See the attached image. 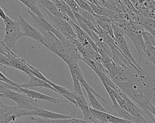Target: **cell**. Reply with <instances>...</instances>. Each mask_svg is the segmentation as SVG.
Returning a JSON list of instances; mask_svg holds the SVG:
<instances>
[{
    "instance_id": "obj_29",
    "label": "cell",
    "mask_w": 155,
    "mask_h": 123,
    "mask_svg": "<svg viewBox=\"0 0 155 123\" xmlns=\"http://www.w3.org/2000/svg\"><path fill=\"white\" fill-rule=\"evenodd\" d=\"M2 88L10 89L13 90L18 92H21V89H20V87L15 86L13 85L10 84L8 83H5L4 81H2L0 80V89H2Z\"/></svg>"
},
{
    "instance_id": "obj_10",
    "label": "cell",
    "mask_w": 155,
    "mask_h": 123,
    "mask_svg": "<svg viewBox=\"0 0 155 123\" xmlns=\"http://www.w3.org/2000/svg\"><path fill=\"white\" fill-rule=\"evenodd\" d=\"M27 11L32 18L34 27L36 28L38 30H44L51 32L57 38H58L60 40H64L66 38L62 35V34L57 28H56L51 24H50L45 19V17H42L38 16L36 14H33L28 9Z\"/></svg>"
},
{
    "instance_id": "obj_28",
    "label": "cell",
    "mask_w": 155,
    "mask_h": 123,
    "mask_svg": "<svg viewBox=\"0 0 155 123\" xmlns=\"http://www.w3.org/2000/svg\"><path fill=\"white\" fill-rule=\"evenodd\" d=\"M74 13H78L80 7L74 0H63Z\"/></svg>"
},
{
    "instance_id": "obj_33",
    "label": "cell",
    "mask_w": 155,
    "mask_h": 123,
    "mask_svg": "<svg viewBox=\"0 0 155 123\" xmlns=\"http://www.w3.org/2000/svg\"><path fill=\"white\" fill-rule=\"evenodd\" d=\"M7 16V15L5 14L4 10L0 7V18H1L4 20L6 18Z\"/></svg>"
},
{
    "instance_id": "obj_4",
    "label": "cell",
    "mask_w": 155,
    "mask_h": 123,
    "mask_svg": "<svg viewBox=\"0 0 155 123\" xmlns=\"http://www.w3.org/2000/svg\"><path fill=\"white\" fill-rule=\"evenodd\" d=\"M143 31H145L144 29L140 24L130 21L129 22L127 30L125 33V35H127L130 39L137 49L139 56L138 64L139 65L142 59L145 57V46L142 36V33Z\"/></svg>"
},
{
    "instance_id": "obj_5",
    "label": "cell",
    "mask_w": 155,
    "mask_h": 123,
    "mask_svg": "<svg viewBox=\"0 0 155 123\" xmlns=\"http://www.w3.org/2000/svg\"><path fill=\"white\" fill-rule=\"evenodd\" d=\"M0 97L10 99L15 102L19 107L28 111H31L34 107L31 104V99L27 95L10 89H0Z\"/></svg>"
},
{
    "instance_id": "obj_18",
    "label": "cell",
    "mask_w": 155,
    "mask_h": 123,
    "mask_svg": "<svg viewBox=\"0 0 155 123\" xmlns=\"http://www.w3.org/2000/svg\"><path fill=\"white\" fill-rule=\"evenodd\" d=\"M29 77H30L29 81L26 83L19 84V87L22 88H25V89H30L33 87H44V88L50 89L56 92L55 89L45 81L42 79H40L33 75H30Z\"/></svg>"
},
{
    "instance_id": "obj_13",
    "label": "cell",
    "mask_w": 155,
    "mask_h": 123,
    "mask_svg": "<svg viewBox=\"0 0 155 123\" xmlns=\"http://www.w3.org/2000/svg\"><path fill=\"white\" fill-rule=\"evenodd\" d=\"M29 116H36L39 118L50 119H65L71 118H76L75 115H65L53 112L43 108L33 107V109L30 111Z\"/></svg>"
},
{
    "instance_id": "obj_9",
    "label": "cell",
    "mask_w": 155,
    "mask_h": 123,
    "mask_svg": "<svg viewBox=\"0 0 155 123\" xmlns=\"http://www.w3.org/2000/svg\"><path fill=\"white\" fill-rule=\"evenodd\" d=\"M47 14L48 15L49 17L51 19L52 22V25L57 28L62 34V35L68 39L71 40L73 41L76 40V36L75 32L70 25V24L62 19H60L56 16H53L50 13H49L47 10L44 9Z\"/></svg>"
},
{
    "instance_id": "obj_30",
    "label": "cell",
    "mask_w": 155,
    "mask_h": 123,
    "mask_svg": "<svg viewBox=\"0 0 155 123\" xmlns=\"http://www.w3.org/2000/svg\"><path fill=\"white\" fill-rule=\"evenodd\" d=\"M0 66L4 67L5 68L7 66L12 67L6 55L4 54H0Z\"/></svg>"
},
{
    "instance_id": "obj_15",
    "label": "cell",
    "mask_w": 155,
    "mask_h": 123,
    "mask_svg": "<svg viewBox=\"0 0 155 123\" xmlns=\"http://www.w3.org/2000/svg\"><path fill=\"white\" fill-rule=\"evenodd\" d=\"M90 109L94 117L99 122H109L111 123H134L130 121L117 117L115 115H111L110 113L94 110L90 107Z\"/></svg>"
},
{
    "instance_id": "obj_26",
    "label": "cell",
    "mask_w": 155,
    "mask_h": 123,
    "mask_svg": "<svg viewBox=\"0 0 155 123\" xmlns=\"http://www.w3.org/2000/svg\"><path fill=\"white\" fill-rule=\"evenodd\" d=\"M84 116V120L87 121V122H94V123H98L99 121L97 120L94 116L93 115L92 113L91 112V110L90 109L89 105L87 106H84L79 107Z\"/></svg>"
},
{
    "instance_id": "obj_3",
    "label": "cell",
    "mask_w": 155,
    "mask_h": 123,
    "mask_svg": "<svg viewBox=\"0 0 155 123\" xmlns=\"http://www.w3.org/2000/svg\"><path fill=\"white\" fill-rule=\"evenodd\" d=\"M3 22L5 25V34L2 41L10 51L17 54L16 48V42L23 36L20 29L19 20H15L7 16Z\"/></svg>"
},
{
    "instance_id": "obj_21",
    "label": "cell",
    "mask_w": 155,
    "mask_h": 123,
    "mask_svg": "<svg viewBox=\"0 0 155 123\" xmlns=\"http://www.w3.org/2000/svg\"><path fill=\"white\" fill-rule=\"evenodd\" d=\"M48 84H50L55 89V91L56 93H59V95L64 96L65 98L67 99L69 102H71L76 107H77L76 102L74 100V93L73 91H71V90L67 89L65 87L56 84L54 83L53 82H52L51 81H50Z\"/></svg>"
},
{
    "instance_id": "obj_37",
    "label": "cell",
    "mask_w": 155,
    "mask_h": 123,
    "mask_svg": "<svg viewBox=\"0 0 155 123\" xmlns=\"http://www.w3.org/2000/svg\"><path fill=\"white\" fill-rule=\"evenodd\" d=\"M59 1H64L63 0H59Z\"/></svg>"
},
{
    "instance_id": "obj_36",
    "label": "cell",
    "mask_w": 155,
    "mask_h": 123,
    "mask_svg": "<svg viewBox=\"0 0 155 123\" xmlns=\"http://www.w3.org/2000/svg\"><path fill=\"white\" fill-rule=\"evenodd\" d=\"M87 123H94V122H87Z\"/></svg>"
},
{
    "instance_id": "obj_17",
    "label": "cell",
    "mask_w": 155,
    "mask_h": 123,
    "mask_svg": "<svg viewBox=\"0 0 155 123\" xmlns=\"http://www.w3.org/2000/svg\"><path fill=\"white\" fill-rule=\"evenodd\" d=\"M37 1L39 7H41L43 9L47 10L53 16L65 20L68 22L71 20L67 16L61 13L50 0H37Z\"/></svg>"
},
{
    "instance_id": "obj_32",
    "label": "cell",
    "mask_w": 155,
    "mask_h": 123,
    "mask_svg": "<svg viewBox=\"0 0 155 123\" xmlns=\"http://www.w3.org/2000/svg\"><path fill=\"white\" fill-rule=\"evenodd\" d=\"M10 50L7 48L5 44L2 41V39H0V54H7Z\"/></svg>"
},
{
    "instance_id": "obj_31",
    "label": "cell",
    "mask_w": 155,
    "mask_h": 123,
    "mask_svg": "<svg viewBox=\"0 0 155 123\" xmlns=\"http://www.w3.org/2000/svg\"><path fill=\"white\" fill-rule=\"evenodd\" d=\"M0 77L2 79V81L7 83H8L10 84H12V85H13L15 86H17V87H19V84L18 83H16L14 81H13L12 80H11L10 78H8V77H7L1 71H0Z\"/></svg>"
},
{
    "instance_id": "obj_20",
    "label": "cell",
    "mask_w": 155,
    "mask_h": 123,
    "mask_svg": "<svg viewBox=\"0 0 155 123\" xmlns=\"http://www.w3.org/2000/svg\"><path fill=\"white\" fill-rule=\"evenodd\" d=\"M94 16L96 20L98 26L114 40L113 31V22L111 20L105 16L94 14Z\"/></svg>"
},
{
    "instance_id": "obj_1",
    "label": "cell",
    "mask_w": 155,
    "mask_h": 123,
    "mask_svg": "<svg viewBox=\"0 0 155 123\" xmlns=\"http://www.w3.org/2000/svg\"><path fill=\"white\" fill-rule=\"evenodd\" d=\"M42 34L45 47L59 57L68 66L78 64L82 56L78 51L74 41L65 38L60 40L51 32L38 30Z\"/></svg>"
},
{
    "instance_id": "obj_6",
    "label": "cell",
    "mask_w": 155,
    "mask_h": 123,
    "mask_svg": "<svg viewBox=\"0 0 155 123\" xmlns=\"http://www.w3.org/2000/svg\"><path fill=\"white\" fill-rule=\"evenodd\" d=\"M113 31L114 38V41L116 46L120 50V51L124 54V55L135 66L140 69H142L140 67V65L134 58L133 56L131 54V52L128 48L127 41L124 37V33L118 27H117L113 22Z\"/></svg>"
},
{
    "instance_id": "obj_27",
    "label": "cell",
    "mask_w": 155,
    "mask_h": 123,
    "mask_svg": "<svg viewBox=\"0 0 155 123\" xmlns=\"http://www.w3.org/2000/svg\"><path fill=\"white\" fill-rule=\"evenodd\" d=\"M78 4V6L82 10L87 11V12L94 14V13L91 8V6L89 4V2L86 0H74Z\"/></svg>"
},
{
    "instance_id": "obj_22",
    "label": "cell",
    "mask_w": 155,
    "mask_h": 123,
    "mask_svg": "<svg viewBox=\"0 0 155 123\" xmlns=\"http://www.w3.org/2000/svg\"><path fill=\"white\" fill-rule=\"evenodd\" d=\"M57 7V8L64 14L67 16L70 20L73 22L76 23V18L73 11L65 3L64 1H61L59 0H50Z\"/></svg>"
},
{
    "instance_id": "obj_35",
    "label": "cell",
    "mask_w": 155,
    "mask_h": 123,
    "mask_svg": "<svg viewBox=\"0 0 155 123\" xmlns=\"http://www.w3.org/2000/svg\"><path fill=\"white\" fill-rule=\"evenodd\" d=\"M101 123H111V122H101Z\"/></svg>"
},
{
    "instance_id": "obj_25",
    "label": "cell",
    "mask_w": 155,
    "mask_h": 123,
    "mask_svg": "<svg viewBox=\"0 0 155 123\" xmlns=\"http://www.w3.org/2000/svg\"><path fill=\"white\" fill-rule=\"evenodd\" d=\"M91 8L94 13V14H97V15H101V16H107V17H110L111 13L112 12L111 10H108V8L101 6L98 4H92L91 2H89Z\"/></svg>"
},
{
    "instance_id": "obj_16",
    "label": "cell",
    "mask_w": 155,
    "mask_h": 123,
    "mask_svg": "<svg viewBox=\"0 0 155 123\" xmlns=\"http://www.w3.org/2000/svg\"><path fill=\"white\" fill-rule=\"evenodd\" d=\"M20 89H21V91L22 93H25L31 99L44 100V101H48L51 103H59V102L67 103L68 102V101L62 100V99H58V98H54L52 96H50L48 95H47L45 94L37 92L36 90H31L30 89H25V88H22L20 87Z\"/></svg>"
},
{
    "instance_id": "obj_2",
    "label": "cell",
    "mask_w": 155,
    "mask_h": 123,
    "mask_svg": "<svg viewBox=\"0 0 155 123\" xmlns=\"http://www.w3.org/2000/svg\"><path fill=\"white\" fill-rule=\"evenodd\" d=\"M121 92L127 95L133 102L140 107L147 115L155 123L154 104L143 94L138 84L133 80L122 83H114Z\"/></svg>"
},
{
    "instance_id": "obj_12",
    "label": "cell",
    "mask_w": 155,
    "mask_h": 123,
    "mask_svg": "<svg viewBox=\"0 0 155 123\" xmlns=\"http://www.w3.org/2000/svg\"><path fill=\"white\" fill-rule=\"evenodd\" d=\"M5 55L10 63L12 68L21 71L28 77L31 75V65L28 64L25 59L19 57L17 54L13 52L12 51H9Z\"/></svg>"
},
{
    "instance_id": "obj_11",
    "label": "cell",
    "mask_w": 155,
    "mask_h": 123,
    "mask_svg": "<svg viewBox=\"0 0 155 123\" xmlns=\"http://www.w3.org/2000/svg\"><path fill=\"white\" fill-rule=\"evenodd\" d=\"M18 16L20 29L22 30L23 36L31 38L45 46L44 37L41 32L36 28L31 25L21 14H18Z\"/></svg>"
},
{
    "instance_id": "obj_14",
    "label": "cell",
    "mask_w": 155,
    "mask_h": 123,
    "mask_svg": "<svg viewBox=\"0 0 155 123\" xmlns=\"http://www.w3.org/2000/svg\"><path fill=\"white\" fill-rule=\"evenodd\" d=\"M142 38L145 43V55L153 65H155V39L154 36L150 33L143 31L142 33Z\"/></svg>"
},
{
    "instance_id": "obj_19",
    "label": "cell",
    "mask_w": 155,
    "mask_h": 123,
    "mask_svg": "<svg viewBox=\"0 0 155 123\" xmlns=\"http://www.w3.org/2000/svg\"><path fill=\"white\" fill-rule=\"evenodd\" d=\"M30 119L37 123H87L84 119H78L76 118H65V119H50L42 118H35L33 116H29Z\"/></svg>"
},
{
    "instance_id": "obj_34",
    "label": "cell",
    "mask_w": 155,
    "mask_h": 123,
    "mask_svg": "<svg viewBox=\"0 0 155 123\" xmlns=\"http://www.w3.org/2000/svg\"><path fill=\"white\" fill-rule=\"evenodd\" d=\"M4 105H5V104H3V102H2V101H0V108H1V107H3Z\"/></svg>"
},
{
    "instance_id": "obj_24",
    "label": "cell",
    "mask_w": 155,
    "mask_h": 123,
    "mask_svg": "<svg viewBox=\"0 0 155 123\" xmlns=\"http://www.w3.org/2000/svg\"><path fill=\"white\" fill-rule=\"evenodd\" d=\"M22 3L28 10L38 16L44 17L43 14L39 10L37 0H18Z\"/></svg>"
},
{
    "instance_id": "obj_8",
    "label": "cell",
    "mask_w": 155,
    "mask_h": 123,
    "mask_svg": "<svg viewBox=\"0 0 155 123\" xmlns=\"http://www.w3.org/2000/svg\"><path fill=\"white\" fill-rule=\"evenodd\" d=\"M30 111L21 109L18 106L4 105L0 108V123L15 122L16 119L23 116H29Z\"/></svg>"
},
{
    "instance_id": "obj_23",
    "label": "cell",
    "mask_w": 155,
    "mask_h": 123,
    "mask_svg": "<svg viewBox=\"0 0 155 123\" xmlns=\"http://www.w3.org/2000/svg\"><path fill=\"white\" fill-rule=\"evenodd\" d=\"M138 24H140L145 31L150 33L154 36L155 22L154 20L151 17H141L139 19Z\"/></svg>"
},
{
    "instance_id": "obj_7",
    "label": "cell",
    "mask_w": 155,
    "mask_h": 123,
    "mask_svg": "<svg viewBox=\"0 0 155 123\" xmlns=\"http://www.w3.org/2000/svg\"><path fill=\"white\" fill-rule=\"evenodd\" d=\"M113 95L117 103L120 107L134 117L138 118H143L140 109L122 92L114 90Z\"/></svg>"
}]
</instances>
